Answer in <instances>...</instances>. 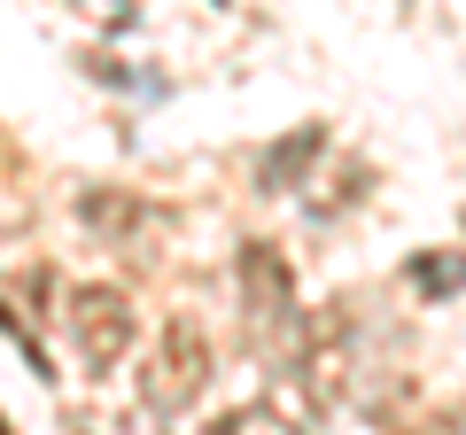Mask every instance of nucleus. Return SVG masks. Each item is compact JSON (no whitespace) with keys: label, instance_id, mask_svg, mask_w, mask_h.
Segmentation results:
<instances>
[{"label":"nucleus","instance_id":"nucleus-1","mask_svg":"<svg viewBox=\"0 0 466 435\" xmlns=\"http://www.w3.org/2000/svg\"><path fill=\"white\" fill-rule=\"evenodd\" d=\"M202 381H210V335H202V319L171 311L164 335H156V358L148 373H140V397H148V412H187V404L202 397Z\"/></svg>","mask_w":466,"mask_h":435},{"label":"nucleus","instance_id":"nucleus-2","mask_svg":"<svg viewBox=\"0 0 466 435\" xmlns=\"http://www.w3.org/2000/svg\"><path fill=\"white\" fill-rule=\"evenodd\" d=\"M70 335H78L86 373H109L116 358L133 350V335H140V319H133V303H125V288H78V296H70Z\"/></svg>","mask_w":466,"mask_h":435},{"label":"nucleus","instance_id":"nucleus-3","mask_svg":"<svg viewBox=\"0 0 466 435\" xmlns=\"http://www.w3.org/2000/svg\"><path fill=\"white\" fill-rule=\"evenodd\" d=\"M241 288H249V311L257 319H288V265L265 249V241L241 249Z\"/></svg>","mask_w":466,"mask_h":435},{"label":"nucleus","instance_id":"nucleus-4","mask_svg":"<svg viewBox=\"0 0 466 435\" xmlns=\"http://www.w3.org/2000/svg\"><path fill=\"white\" fill-rule=\"evenodd\" d=\"M226 435H296V428H288L280 412H265V404H241V412L226 420Z\"/></svg>","mask_w":466,"mask_h":435},{"label":"nucleus","instance_id":"nucleus-5","mask_svg":"<svg viewBox=\"0 0 466 435\" xmlns=\"http://www.w3.org/2000/svg\"><path fill=\"white\" fill-rule=\"evenodd\" d=\"M78 210H86V226H125V218H133V202H125V195H109V187H94V195H86Z\"/></svg>","mask_w":466,"mask_h":435}]
</instances>
